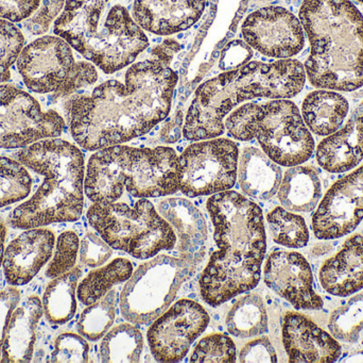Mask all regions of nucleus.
Segmentation results:
<instances>
[{"instance_id": "nucleus-1", "label": "nucleus", "mask_w": 363, "mask_h": 363, "mask_svg": "<svg viewBox=\"0 0 363 363\" xmlns=\"http://www.w3.org/2000/svg\"><path fill=\"white\" fill-rule=\"evenodd\" d=\"M178 79L169 62L155 57L130 66L123 83L111 79L91 95L70 98L72 138L86 151H99L148 134L169 115Z\"/></svg>"}, {"instance_id": "nucleus-2", "label": "nucleus", "mask_w": 363, "mask_h": 363, "mask_svg": "<svg viewBox=\"0 0 363 363\" xmlns=\"http://www.w3.org/2000/svg\"><path fill=\"white\" fill-rule=\"evenodd\" d=\"M218 251L200 281L203 300L219 306L259 283L267 249L262 209L235 191L213 194L206 204Z\"/></svg>"}, {"instance_id": "nucleus-3", "label": "nucleus", "mask_w": 363, "mask_h": 363, "mask_svg": "<svg viewBox=\"0 0 363 363\" xmlns=\"http://www.w3.org/2000/svg\"><path fill=\"white\" fill-rule=\"evenodd\" d=\"M306 82L298 60L272 63L252 61L209 79L194 93L186 115L183 134L189 141L215 139L224 132V117L240 102L256 97L287 99L298 95Z\"/></svg>"}, {"instance_id": "nucleus-4", "label": "nucleus", "mask_w": 363, "mask_h": 363, "mask_svg": "<svg viewBox=\"0 0 363 363\" xmlns=\"http://www.w3.org/2000/svg\"><path fill=\"white\" fill-rule=\"evenodd\" d=\"M300 21L311 42L305 72L320 89L363 87V15L351 0H304Z\"/></svg>"}, {"instance_id": "nucleus-5", "label": "nucleus", "mask_w": 363, "mask_h": 363, "mask_svg": "<svg viewBox=\"0 0 363 363\" xmlns=\"http://www.w3.org/2000/svg\"><path fill=\"white\" fill-rule=\"evenodd\" d=\"M53 32L106 74L131 65L149 46L148 36L118 0H66Z\"/></svg>"}, {"instance_id": "nucleus-6", "label": "nucleus", "mask_w": 363, "mask_h": 363, "mask_svg": "<svg viewBox=\"0 0 363 363\" xmlns=\"http://www.w3.org/2000/svg\"><path fill=\"white\" fill-rule=\"evenodd\" d=\"M23 166L44 176L27 202L13 210V228L30 229L80 219L84 205V157L78 147L61 139L38 141L17 153Z\"/></svg>"}, {"instance_id": "nucleus-7", "label": "nucleus", "mask_w": 363, "mask_h": 363, "mask_svg": "<svg viewBox=\"0 0 363 363\" xmlns=\"http://www.w3.org/2000/svg\"><path fill=\"white\" fill-rule=\"evenodd\" d=\"M228 134L239 141L256 139L275 163L296 166L311 159L315 141L294 102L274 99L243 104L224 123Z\"/></svg>"}, {"instance_id": "nucleus-8", "label": "nucleus", "mask_w": 363, "mask_h": 363, "mask_svg": "<svg viewBox=\"0 0 363 363\" xmlns=\"http://www.w3.org/2000/svg\"><path fill=\"white\" fill-rule=\"evenodd\" d=\"M87 219L110 246L138 259L172 249L177 243L170 224L147 200H138L133 208L123 202L94 204Z\"/></svg>"}, {"instance_id": "nucleus-9", "label": "nucleus", "mask_w": 363, "mask_h": 363, "mask_svg": "<svg viewBox=\"0 0 363 363\" xmlns=\"http://www.w3.org/2000/svg\"><path fill=\"white\" fill-rule=\"evenodd\" d=\"M17 70L30 91L52 94L53 98L74 95L98 80L91 62L76 61L72 47L57 36H44L27 46L17 59Z\"/></svg>"}, {"instance_id": "nucleus-10", "label": "nucleus", "mask_w": 363, "mask_h": 363, "mask_svg": "<svg viewBox=\"0 0 363 363\" xmlns=\"http://www.w3.org/2000/svg\"><path fill=\"white\" fill-rule=\"evenodd\" d=\"M196 271L185 260L161 255L136 270L123 288L121 310L134 324L157 320L174 302L179 289Z\"/></svg>"}, {"instance_id": "nucleus-11", "label": "nucleus", "mask_w": 363, "mask_h": 363, "mask_svg": "<svg viewBox=\"0 0 363 363\" xmlns=\"http://www.w3.org/2000/svg\"><path fill=\"white\" fill-rule=\"evenodd\" d=\"M238 159V145L228 139L190 145L179 157L181 191L190 197L228 191L236 183Z\"/></svg>"}, {"instance_id": "nucleus-12", "label": "nucleus", "mask_w": 363, "mask_h": 363, "mask_svg": "<svg viewBox=\"0 0 363 363\" xmlns=\"http://www.w3.org/2000/svg\"><path fill=\"white\" fill-rule=\"evenodd\" d=\"M65 121L55 110L44 111L25 90L0 85V147L25 148L43 139L57 138Z\"/></svg>"}, {"instance_id": "nucleus-13", "label": "nucleus", "mask_w": 363, "mask_h": 363, "mask_svg": "<svg viewBox=\"0 0 363 363\" xmlns=\"http://www.w3.org/2000/svg\"><path fill=\"white\" fill-rule=\"evenodd\" d=\"M241 34L251 48L275 59H290L305 45L300 18L283 6H264L254 11L243 21Z\"/></svg>"}, {"instance_id": "nucleus-14", "label": "nucleus", "mask_w": 363, "mask_h": 363, "mask_svg": "<svg viewBox=\"0 0 363 363\" xmlns=\"http://www.w3.org/2000/svg\"><path fill=\"white\" fill-rule=\"evenodd\" d=\"M207 311L194 300H179L151 326L148 342L153 357L161 362L183 359L190 345L206 330Z\"/></svg>"}, {"instance_id": "nucleus-15", "label": "nucleus", "mask_w": 363, "mask_h": 363, "mask_svg": "<svg viewBox=\"0 0 363 363\" xmlns=\"http://www.w3.org/2000/svg\"><path fill=\"white\" fill-rule=\"evenodd\" d=\"M125 187L134 197H160L180 190V163L170 147H130L125 166Z\"/></svg>"}, {"instance_id": "nucleus-16", "label": "nucleus", "mask_w": 363, "mask_h": 363, "mask_svg": "<svg viewBox=\"0 0 363 363\" xmlns=\"http://www.w3.org/2000/svg\"><path fill=\"white\" fill-rule=\"evenodd\" d=\"M363 219V166L337 181L313 217V234L335 240L353 232Z\"/></svg>"}, {"instance_id": "nucleus-17", "label": "nucleus", "mask_w": 363, "mask_h": 363, "mask_svg": "<svg viewBox=\"0 0 363 363\" xmlns=\"http://www.w3.org/2000/svg\"><path fill=\"white\" fill-rule=\"evenodd\" d=\"M264 278L271 290L302 310H320L323 300L315 292L308 261L294 251H274L264 264Z\"/></svg>"}, {"instance_id": "nucleus-18", "label": "nucleus", "mask_w": 363, "mask_h": 363, "mask_svg": "<svg viewBox=\"0 0 363 363\" xmlns=\"http://www.w3.org/2000/svg\"><path fill=\"white\" fill-rule=\"evenodd\" d=\"M283 343L294 363L335 362L342 354L336 338L301 313H287L284 317Z\"/></svg>"}, {"instance_id": "nucleus-19", "label": "nucleus", "mask_w": 363, "mask_h": 363, "mask_svg": "<svg viewBox=\"0 0 363 363\" xmlns=\"http://www.w3.org/2000/svg\"><path fill=\"white\" fill-rule=\"evenodd\" d=\"M205 6L206 0H134L132 17L143 30L172 36L192 27Z\"/></svg>"}, {"instance_id": "nucleus-20", "label": "nucleus", "mask_w": 363, "mask_h": 363, "mask_svg": "<svg viewBox=\"0 0 363 363\" xmlns=\"http://www.w3.org/2000/svg\"><path fill=\"white\" fill-rule=\"evenodd\" d=\"M55 234L44 228H30L9 244L2 259L4 276L11 286L29 283L50 259Z\"/></svg>"}, {"instance_id": "nucleus-21", "label": "nucleus", "mask_w": 363, "mask_h": 363, "mask_svg": "<svg viewBox=\"0 0 363 363\" xmlns=\"http://www.w3.org/2000/svg\"><path fill=\"white\" fill-rule=\"evenodd\" d=\"M159 212L176 229L182 259L194 266L201 264L208 245L206 222L201 211L185 198L172 197L160 202Z\"/></svg>"}, {"instance_id": "nucleus-22", "label": "nucleus", "mask_w": 363, "mask_h": 363, "mask_svg": "<svg viewBox=\"0 0 363 363\" xmlns=\"http://www.w3.org/2000/svg\"><path fill=\"white\" fill-rule=\"evenodd\" d=\"M129 148L125 145H113L99 149L89 158L84 191L94 204L115 202L123 195Z\"/></svg>"}, {"instance_id": "nucleus-23", "label": "nucleus", "mask_w": 363, "mask_h": 363, "mask_svg": "<svg viewBox=\"0 0 363 363\" xmlns=\"http://www.w3.org/2000/svg\"><path fill=\"white\" fill-rule=\"evenodd\" d=\"M363 159V102L354 111L347 125L328 138L317 149V160L330 173H345Z\"/></svg>"}, {"instance_id": "nucleus-24", "label": "nucleus", "mask_w": 363, "mask_h": 363, "mask_svg": "<svg viewBox=\"0 0 363 363\" xmlns=\"http://www.w3.org/2000/svg\"><path fill=\"white\" fill-rule=\"evenodd\" d=\"M320 283L328 293L350 296L363 289V237L354 234L334 257L324 262Z\"/></svg>"}, {"instance_id": "nucleus-25", "label": "nucleus", "mask_w": 363, "mask_h": 363, "mask_svg": "<svg viewBox=\"0 0 363 363\" xmlns=\"http://www.w3.org/2000/svg\"><path fill=\"white\" fill-rule=\"evenodd\" d=\"M42 315V302L35 296H29L14 309L2 345L0 362H31L35 330Z\"/></svg>"}, {"instance_id": "nucleus-26", "label": "nucleus", "mask_w": 363, "mask_h": 363, "mask_svg": "<svg viewBox=\"0 0 363 363\" xmlns=\"http://www.w3.org/2000/svg\"><path fill=\"white\" fill-rule=\"evenodd\" d=\"M237 176L243 193L255 200L273 197L281 183V168L256 147L243 148Z\"/></svg>"}, {"instance_id": "nucleus-27", "label": "nucleus", "mask_w": 363, "mask_h": 363, "mask_svg": "<svg viewBox=\"0 0 363 363\" xmlns=\"http://www.w3.org/2000/svg\"><path fill=\"white\" fill-rule=\"evenodd\" d=\"M349 109L347 98L338 92L318 90L309 93L303 102V119L317 136H330L340 129Z\"/></svg>"}, {"instance_id": "nucleus-28", "label": "nucleus", "mask_w": 363, "mask_h": 363, "mask_svg": "<svg viewBox=\"0 0 363 363\" xmlns=\"http://www.w3.org/2000/svg\"><path fill=\"white\" fill-rule=\"evenodd\" d=\"M321 196V180L311 166H291L281 179L279 200L287 210L311 212L319 204Z\"/></svg>"}, {"instance_id": "nucleus-29", "label": "nucleus", "mask_w": 363, "mask_h": 363, "mask_svg": "<svg viewBox=\"0 0 363 363\" xmlns=\"http://www.w3.org/2000/svg\"><path fill=\"white\" fill-rule=\"evenodd\" d=\"M82 272L72 269L55 277L49 283L43 296V310L53 325H63L74 318L77 310L76 290Z\"/></svg>"}, {"instance_id": "nucleus-30", "label": "nucleus", "mask_w": 363, "mask_h": 363, "mask_svg": "<svg viewBox=\"0 0 363 363\" xmlns=\"http://www.w3.org/2000/svg\"><path fill=\"white\" fill-rule=\"evenodd\" d=\"M228 332L237 338H251L268 332V315L258 294H249L235 303L226 318Z\"/></svg>"}, {"instance_id": "nucleus-31", "label": "nucleus", "mask_w": 363, "mask_h": 363, "mask_svg": "<svg viewBox=\"0 0 363 363\" xmlns=\"http://www.w3.org/2000/svg\"><path fill=\"white\" fill-rule=\"evenodd\" d=\"M133 273L131 262L118 258L108 266L89 273L78 288V298L84 305H91L104 298L113 286L128 281Z\"/></svg>"}, {"instance_id": "nucleus-32", "label": "nucleus", "mask_w": 363, "mask_h": 363, "mask_svg": "<svg viewBox=\"0 0 363 363\" xmlns=\"http://www.w3.org/2000/svg\"><path fill=\"white\" fill-rule=\"evenodd\" d=\"M144 349L142 332L131 324L111 330L100 345L102 362H140Z\"/></svg>"}, {"instance_id": "nucleus-33", "label": "nucleus", "mask_w": 363, "mask_h": 363, "mask_svg": "<svg viewBox=\"0 0 363 363\" xmlns=\"http://www.w3.org/2000/svg\"><path fill=\"white\" fill-rule=\"evenodd\" d=\"M268 225L273 240L289 249H302L309 242V230L301 215L277 207L268 215Z\"/></svg>"}, {"instance_id": "nucleus-34", "label": "nucleus", "mask_w": 363, "mask_h": 363, "mask_svg": "<svg viewBox=\"0 0 363 363\" xmlns=\"http://www.w3.org/2000/svg\"><path fill=\"white\" fill-rule=\"evenodd\" d=\"M117 302V292L111 290L104 298L85 309L78 322L81 336L91 341H97L104 337L114 323Z\"/></svg>"}, {"instance_id": "nucleus-35", "label": "nucleus", "mask_w": 363, "mask_h": 363, "mask_svg": "<svg viewBox=\"0 0 363 363\" xmlns=\"http://www.w3.org/2000/svg\"><path fill=\"white\" fill-rule=\"evenodd\" d=\"M31 188V176L21 162L0 157V208L27 197Z\"/></svg>"}, {"instance_id": "nucleus-36", "label": "nucleus", "mask_w": 363, "mask_h": 363, "mask_svg": "<svg viewBox=\"0 0 363 363\" xmlns=\"http://www.w3.org/2000/svg\"><path fill=\"white\" fill-rule=\"evenodd\" d=\"M330 335L343 342H356L363 330V292L332 313L328 323Z\"/></svg>"}, {"instance_id": "nucleus-37", "label": "nucleus", "mask_w": 363, "mask_h": 363, "mask_svg": "<svg viewBox=\"0 0 363 363\" xmlns=\"http://www.w3.org/2000/svg\"><path fill=\"white\" fill-rule=\"evenodd\" d=\"M23 31L12 21L0 19V85L11 79V67L25 47Z\"/></svg>"}, {"instance_id": "nucleus-38", "label": "nucleus", "mask_w": 363, "mask_h": 363, "mask_svg": "<svg viewBox=\"0 0 363 363\" xmlns=\"http://www.w3.org/2000/svg\"><path fill=\"white\" fill-rule=\"evenodd\" d=\"M191 362H236V347L232 339L224 335H211L199 342L190 357Z\"/></svg>"}, {"instance_id": "nucleus-39", "label": "nucleus", "mask_w": 363, "mask_h": 363, "mask_svg": "<svg viewBox=\"0 0 363 363\" xmlns=\"http://www.w3.org/2000/svg\"><path fill=\"white\" fill-rule=\"evenodd\" d=\"M78 251V236L74 232H63L57 239V251L47 268V276L55 278L72 271L76 264Z\"/></svg>"}, {"instance_id": "nucleus-40", "label": "nucleus", "mask_w": 363, "mask_h": 363, "mask_svg": "<svg viewBox=\"0 0 363 363\" xmlns=\"http://www.w3.org/2000/svg\"><path fill=\"white\" fill-rule=\"evenodd\" d=\"M89 347L82 337L72 332L60 335L51 354V362H87Z\"/></svg>"}, {"instance_id": "nucleus-41", "label": "nucleus", "mask_w": 363, "mask_h": 363, "mask_svg": "<svg viewBox=\"0 0 363 363\" xmlns=\"http://www.w3.org/2000/svg\"><path fill=\"white\" fill-rule=\"evenodd\" d=\"M66 0H42L38 10L23 23L32 36L46 33L65 6Z\"/></svg>"}, {"instance_id": "nucleus-42", "label": "nucleus", "mask_w": 363, "mask_h": 363, "mask_svg": "<svg viewBox=\"0 0 363 363\" xmlns=\"http://www.w3.org/2000/svg\"><path fill=\"white\" fill-rule=\"evenodd\" d=\"M113 251L106 241L101 240L97 234L89 232L83 238L80 246L81 262L89 268H97L108 261Z\"/></svg>"}, {"instance_id": "nucleus-43", "label": "nucleus", "mask_w": 363, "mask_h": 363, "mask_svg": "<svg viewBox=\"0 0 363 363\" xmlns=\"http://www.w3.org/2000/svg\"><path fill=\"white\" fill-rule=\"evenodd\" d=\"M253 55L251 47L241 40H235L228 43L221 53L219 66L224 72L237 70L249 63Z\"/></svg>"}, {"instance_id": "nucleus-44", "label": "nucleus", "mask_w": 363, "mask_h": 363, "mask_svg": "<svg viewBox=\"0 0 363 363\" xmlns=\"http://www.w3.org/2000/svg\"><path fill=\"white\" fill-rule=\"evenodd\" d=\"M42 4V0H0V19L21 23L29 19Z\"/></svg>"}, {"instance_id": "nucleus-45", "label": "nucleus", "mask_w": 363, "mask_h": 363, "mask_svg": "<svg viewBox=\"0 0 363 363\" xmlns=\"http://www.w3.org/2000/svg\"><path fill=\"white\" fill-rule=\"evenodd\" d=\"M239 362H277V352L268 338H259L247 343L241 350Z\"/></svg>"}, {"instance_id": "nucleus-46", "label": "nucleus", "mask_w": 363, "mask_h": 363, "mask_svg": "<svg viewBox=\"0 0 363 363\" xmlns=\"http://www.w3.org/2000/svg\"><path fill=\"white\" fill-rule=\"evenodd\" d=\"M21 293L16 288H6L0 291V360H1V350L4 337L8 330L9 322L13 311L18 305Z\"/></svg>"}, {"instance_id": "nucleus-47", "label": "nucleus", "mask_w": 363, "mask_h": 363, "mask_svg": "<svg viewBox=\"0 0 363 363\" xmlns=\"http://www.w3.org/2000/svg\"><path fill=\"white\" fill-rule=\"evenodd\" d=\"M182 123H183V114L181 112L177 113L174 119L168 121L164 126L163 130L161 132V138L164 142L174 143L181 138L182 134Z\"/></svg>"}, {"instance_id": "nucleus-48", "label": "nucleus", "mask_w": 363, "mask_h": 363, "mask_svg": "<svg viewBox=\"0 0 363 363\" xmlns=\"http://www.w3.org/2000/svg\"><path fill=\"white\" fill-rule=\"evenodd\" d=\"M6 225H4V222L0 220V266H1L2 259H4V240H6Z\"/></svg>"}, {"instance_id": "nucleus-49", "label": "nucleus", "mask_w": 363, "mask_h": 363, "mask_svg": "<svg viewBox=\"0 0 363 363\" xmlns=\"http://www.w3.org/2000/svg\"><path fill=\"white\" fill-rule=\"evenodd\" d=\"M357 1L362 2V4H363V0H357Z\"/></svg>"}]
</instances>
